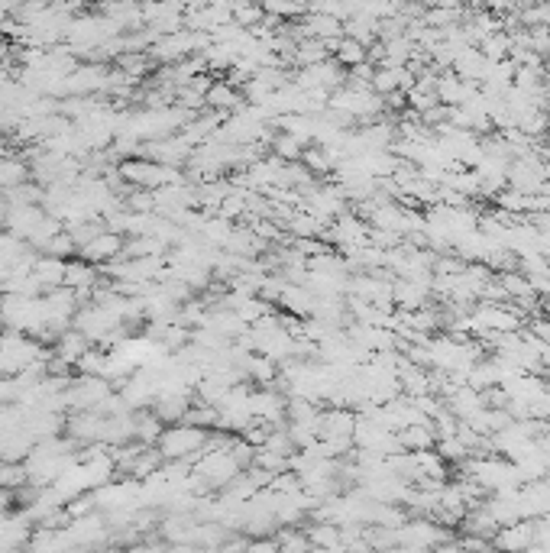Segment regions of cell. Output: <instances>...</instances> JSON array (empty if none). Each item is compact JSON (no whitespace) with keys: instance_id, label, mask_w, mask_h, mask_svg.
I'll use <instances>...</instances> for the list:
<instances>
[{"instance_id":"6da1fadb","label":"cell","mask_w":550,"mask_h":553,"mask_svg":"<svg viewBox=\"0 0 550 553\" xmlns=\"http://www.w3.org/2000/svg\"><path fill=\"white\" fill-rule=\"evenodd\" d=\"M159 447L162 456H188V453H201L204 447V434L198 431V424H178L172 431L159 434Z\"/></svg>"},{"instance_id":"7a4b0ae2","label":"cell","mask_w":550,"mask_h":553,"mask_svg":"<svg viewBox=\"0 0 550 553\" xmlns=\"http://www.w3.org/2000/svg\"><path fill=\"white\" fill-rule=\"evenodd\" d=\"M81 253H85L88 262H110L114 256L123 253V233H117V230H101L88 246H81Z\"/></svg>"},{"instance_id":"3957f363","label":"cell","mask_w":550,"mask_h":553,"mask_svg":"<svg viewBox=\"0 0 550 553\" xmlns=\"http://www.w3.org/2000/svg\"><path fill=\"white\" fill-rule=\"evenodd\" d=\"M98 282V269L91 266L88 259H75V262H65V285L72 288V292L85 295Z\"/></svg>"},{"instance_id":"277c9868","label":"cell","mask_w":550,"mask_h":553,"mask_svg":"<svg viewBox=\"0 0 550 553\" xmlns=\"http://www.w3.org/2000/svg\"><path fill=\"white\" fill-rule=\"evenodd\" d=\"M65 262L68 259L43 253V259L33 262V275L43 282V288H59V285H65Z\"/></svg>"},{"instance_id":"5b68a950","label":"cell","mask_w":550,"mask_h":553,"mask_svg":"<svg viewBox=\"0 0 550 553\" xmlns=\"http://www.w3.org/2000/svg\"><path fill=\"white\" fill-rule=\"evenodd\" d=\"M204 104L214 110H227L237 104V91H233V85H227V81H211L208 94H204Z\"/></svg>"},{"instance_id":"8992f818","label":"cell","mask_w":550,"mask_h":553,"mask_svg":"<svg viewBox=\"0 0 550 553\" xmlns=\"http://www.w3.org/2000/svg\"><path fill=\"white\" fill-rule=\"evenodd\" d=\"M26 178H30V169L20 159H0V191L26 182Z\"/></svg>"},{"instance_id":"52a82bcc","label":"cell","mask_w":550,"mask_h":553,"mask_svg":"<svg viewBox=\"0 0 550 553\" xmlns=\"http://www.w3.org/2000/svg\"><path fill=\"white\" fill-rule=\"evenodd\" d=\"M366 59V52L360 43H353V39H340V46H337V62L343 65H360Z\"/></svg>"},{"instance_id":"ba28073f","label":"cell","mask_w":550,"mask_h":553,"mask_svg":"<svg viewBox=\"0 0 550 553\" xmlns=\"http://www.w3.org/2000/svg\"><path fill=\"white\" fill-rule=\"evenodd\" d=\"M26 479V466H0V489L7 486H20V482Z\"/></svg>"},{"instance_id":"9c48e42d","label":"cell","mask_w":550,"mask_h":553,"mask_svg":"<svg viewBox=\"0 0 550 553\" xmlns=\"http://www.w3.org/2000/svg\"><path fill=\"white\" fill-rule=\"evenodd\" d=\"M275 152H279L282 159L301 156V140L298 136H279V140H275Z\"/></svg>"},{"instance_id":"30bf717a","label":"cell","mask_w":550,"mask_h":553,"mask_svg":"<svg viewBox=\"0 0 550 553\" xmlns=\"http://www.w3.org/2000/svg\"><path fill=\"white\" fill-rule=\"evenodd\" d=\"M7 211H10V204H7V198H4V191H0V224L7 220Z\"/></svg>"},{"instance_id":"8fae6325","label":"cell","mask_w":550,"mask_h":553,"mask_svg":"<svg viewBox=\"0 0 550 553\" xmlns=\"http://www.w3.org/2000/svg\"><path fill=\"white\" fill-rule=\"evenodd\" d=\"M4 508H7V492L0 489V511H4Z\"/></svg>"},{"instance_id":"7c38bea8","label":"cell","mask_w":550,"mask_h":553,"mask_svg":"<svg viewBox=\"0 0 550 553\" xmlns=\"http://www.w3.org/2000/svg\"><path fill=\"white\" fill-rule=\"evenodd\" d=\"M81 4H91V0H81Z\"/></svg>"}]
</instances>
